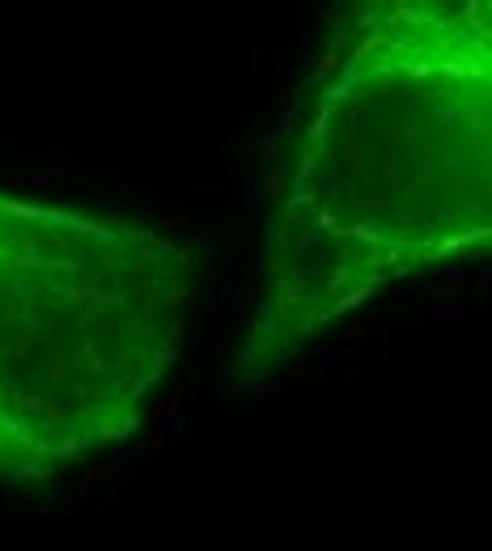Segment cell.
<instances>
[{
  "instance_id": "6da1fadb",
  "label": "cell",
  "mask_w": 492,
  "mask_h": 551,
  "mask_svg": "<svg viewBox=\"0 0 492 551\" xmlns=\"http://www.w3.org/2000/svg\"><path fill=\"white\" fill-rule=\"evenodd\" d=\"M488 0H336L276 179L246 361L488 238Z\"/></svg>"
},
{
  "instance_id": "7a4b0ae2",
  "label": "cell",
  "mask_w": 492,
  "mask_h": 551,
  "mask_svg": "<svg viewBox=\"0 0 492 551\" xmlns=\"http://www.w3.org/2000/svg\"><path fill=\"white\" fill-rule=\"evenodd\" d=\"M187 246L0 195V484H39L132 437L179 357Z\"/></svg>"
}]
</instances>
